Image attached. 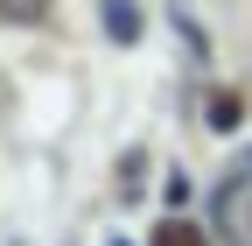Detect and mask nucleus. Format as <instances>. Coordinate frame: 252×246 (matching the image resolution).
<instances>
[{"instance_id":"1","label":"nucleus","mask_w":252,"mask_h":246,"mask_svg":"<svg viewBox=\"0 0 252 246\" xmlns=\"http://www.w3.org/2000/svg\"><path fill=\"white\" fill-rule=\"evenodd\" d=\"M154 246H203V225H189V218H168V225H154Z\"/></svg>"},{"instance_id":"2","label":"nucleus","mask_w":252,"mask_h":246,"mask_svg":"<svg viewBox=\"0 0 252 246\" xmlns=\"http://www.w3.org/2000/svg\"><path fill=\"white\" fill-rule=\"evenodd\" d=\"M105 28H112L119 42H133V36H140V21H133V7H126V0H105Z\"/></svg>"}]
</instances>
